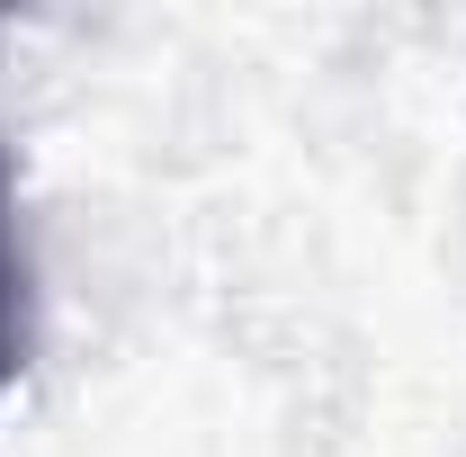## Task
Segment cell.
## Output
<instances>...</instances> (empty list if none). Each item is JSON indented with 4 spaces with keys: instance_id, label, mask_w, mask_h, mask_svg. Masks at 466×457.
<instances>
[{
    "instance_id": "obj_1",
    "label": "cell",
    "mask_w": 466,
    "mask_h": 457,
    "mask_svg": "<svg viewBox=\"0 0 466 457\" xmlns=\"http://www.w3.org/2000/svg\"><path fill=\"white\" fill-rule=\"evenodd\" d=\"M18 377V260H9V153H0V395Z\"/></svg>"
}]
</instances>
